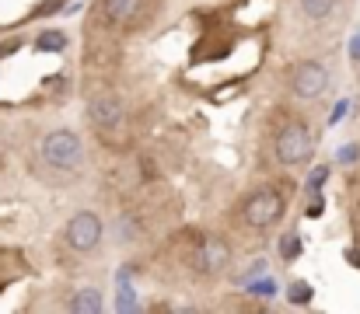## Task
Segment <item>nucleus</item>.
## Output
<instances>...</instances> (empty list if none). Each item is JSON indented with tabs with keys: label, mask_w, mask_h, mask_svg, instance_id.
I'll return each instance as SVG.
<instances>
[{
	"label": "nucleus",
	"mask_w": 360,
	"mask_h": 314,
	"mask_svg": "<svg viewBox=\"0 0 360 314\" xmlns=\"http://www.w3.org/2000/svg\"><path fill=\"white\" fill-rule=\"evenodd\" d=\"M39 154H42V161H46L53 171H60V175L77 171V168L84 164V143H81V136H77L74 129H53V133H46Z\"/></svg>",
	"instance_id": "nucleus-1"
},
{
	"label": "nucleus",
	"mask_w": 360,
	"mask_h": 314,
	"mask_svg": "<svg viewBox=\"0 0 360 314\" xmlns=\"http://www.w3.org/2000/svg\"><path fill=\"white\" fill-rule=\"evenodd\" d=\"M273 154H276V161L287 164V168H297V164L311 161V154H315L311 129H308L301 119H287V122L276 129V136H273Z\"/></svg>",
	"instance_id": "nucleus-2"
},
{
	"label": "nucleus",
	"mask_w": 360,
	"mask_h": 314,
	"mask_svg": "<svg viewBox=\"0 0 360 314\" xmlns=\"http://www.w3.org/2000/svg\"><path fill=\"white\" fill-rule=\"evenodd\" d=\"M283 209H287V196H283L280 189L262 185V189H255V192L245 196L241 220H245L252 230H266V227H273V223L283 216Z\"/></svg>",
	"instance_id": "nucleus-3"
},
{
	"label": "nucleus",
	"mask_w": 360,
	"mask_h": 314,
	"mask_svg": "<svg viewBox=\"0 0 360 314\" xmlns=\"http://www.w3.org/2000/svg\"><path fill=\"white\" fill-rule=\"evenodd\" d=\"M63 244H67L70 251H77V255L95 251V248L102 244V216L91 213V209L74 213V216L67 220V227H63Z\"/></svg>",
	"instance_id": "nucleus-4"
},
{
	"label": "nucleus",
	"mask_w": 360,
	"mask_h": 314,
	"mask_svg": "<svg viewBox=\"0 0 360 314\" xmlns=\"http://www.w3.org/2000/svg\"><path fill=\"white\" fill-rule=\"evenodd\" d=\"M326 88H329V67H326V63H319V60H301V63L290 70V91H294V98L311 102V98H319Z\"/></svg>",
	"instance_id": "nucleus-5"
},
{
	"label": "nucleus",
	"mask_w": 360,
	"mask_h": 314,
	"mask_svg": "<svg viewBox=\"0 0 360 314\" xmlns=\"http://www.w3.org/2000/svg\"><path fill=\"white\" fill-rule=\"evenodd\" d=\"M88 119L98 126V129H120L126 122V105L116 91H105V95H95L88 102Z\"/></svg>",
	"instance_id": "nucleus-6"
},
{
	"label": "nucleus",
	"mask_w": 360,
	"mask_h": 314,
	"mask_svg": "<svg viewBox=\"0 0 360 314\" xmlns=\"http://www.w3.org/2000/svg\"><path fill=\"white\" fill-rule=\"evenodd\" d=\"M228 259H231V248L221 237H207L196 251V269L200 273H221L228 266Z\"/></svg>",
	"instance_id": "nucleus-7"
},
{
	"label": "nucleus",
	"mask_w": 360,
	"mask_h": 314,
	"mask_svg": "<svg viewBox=\"0 0 360 314\" xmlns=\"http://www.w3.org/2000/svg\"><path fill=\"white\" fill-rule=\"evenodd\" d=\"M143 0H102V14L109 25H133Z\"/></svg>",
	"instance_id": "nucleus-8"
},
{
	"label": "nucleus",
	"mask_w": 360,
	"mask_h": 314,
	"mask_svg": "<svg viewBox=\"0 0 360 314\" xmlns=\"http://www.w3.org/2000/svg\"><path fill=\"white\" fill-rule=\"evenodd\" d=\"M105 308L102 304V294L95 290V287H81L74 297H70V311L74 314H98Z\"/></svg>",
	"instance_id": "nucleus-9"
},
{
	"label": "nucleus",
	"mask_w": 360,
	"mask_h": 314,
	"mask_svg": "<svg viewBox=\"0 0 360 314\" xmlns=\"http://www.w3.org/2000/svg\"><path fill=\"white\" fill-rule=\"evenodd\" d=\"M297 4H301V14H304V18H311V21L329 18V14H333V7H336V0H297Z\"/></svg>",
	"instance_id": "nucleus-10"
},
{
	"label": "nucleus",
	"mask_w": 360,
	"mask_h": 314,
	"mask_svg": "<svg viewBox=\"0 0 360 314\" xmlns=\"http://www.w3.org/2000/svg\"><path fill=\"white\" fill-rule=\"evenodd\" d=\"M67 46V39H63V32H46L42 39H39V49H49V53H60Z\"/></svg>",
	"instance_id": "nucleus-11"
},
{
	"label": "nucleus",
	"mask_w": 360,
	"mask_h": 314,
	"mask_svg": "<svg viewBox=\"0 0 360 314\" xmlns=\"http://www.w3.org/2000/svg\"><path fill=\"white\" fill-rule=\"evenodd\" d=\"M297 251H301V241H297V234H287V237L280 241V255H283V259H294Z\"/></svg>",
	"instance_id": "nucleus-12"
},
{
	"label": "nucleus",
	"mask_w": 360,
	"mask_h": 314,
	"mask_svg": "<svg viewBox=\"0 0 360 314\" xmlns=\"http://www.w3.org/2000/svg\"><path fill=\"white\" fill-rule=\"evenodd\" d=\"M290 301H294V304H308V301H311V287H308V283H294V287H290Z\"/></svg>",
	"instance_id": "nucleus-13"
},
{
	"label": "nucleus",
	"mask_w": 360,
	"mask_h": 314,
	"mask_svg": "<svg viewBox=\"0 0 360 314\" xmlns=\"http://www.w3.org/2000/svg\"><path fill=\"white\" fill-rule=\"evenodd\" d=\"M357 157H360V147H357V143H347V147L340 150V161H343V164H354Z\"/></svg>",
	"instance_id": "nucleus-14"
}]
</instances>
